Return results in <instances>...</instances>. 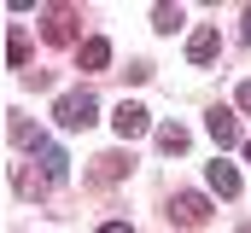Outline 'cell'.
<instances>
[{
  "label": "cell",
  "instance_id": "cell-7",
  "mask_svg": "<svg viewBox=\"0 0 251 233\" xmlns=\"http://www.w3.org/2000/svg\"><path fill=\"white\" fill-rule=\"evenodd\" d=\"M204 128H210V140H216V146H240V122H234V111H228V105H216Z\"/></svg>",
  "mask_w": 251,
  "mask_h": 233
},
{
  "label": "cell",
  "instance_id": "cell-9",
  "mask_svg": "<svg viewBox=\"0 0 251 233\" xmlns=\"http://www.w3.org/2000/svg\"><path fill=\"white\" fill-rule=\"evenodd\" d=\"M216 53H222V35H216V29H193V41H187V58H193V64H210Z\"/></svg>",
  "mask_w": 251,
  "mask_h": 233
},
{
  "label": "cell",
  "instance_id": "cell-16",
  "mask_svg": "<svg viewBox=\"0 0 251 233\" xmlns=\"http://www.w3.org/2000/svg\"><path fill=\"white\" fill-rule=\"evenodd\" d=\"M240 29H246V41H251V6H246V18H240Z\"/></svg>",
  "mask_w": 251,
  "mask_h": 233
},
{
  "label": "cell",
  "instance_id": "cell-12",
  "mask_svg": "<svg viewBox=\"0 0 251 233\" xmlns=\"http://www.w3.org/2000/svg\"><path fill=\"white\" fill-rule=\"evenodd\" d=\"M158 146H164L170 158H176V152H187V128H181V122H164V128H158Z\"/></svg>",
  "mask_w": 251,
  "mask_h": 233
},
{
  "label": "cell",
  "instance_id": "cell-13",
  "mask_svg": "<svg viewBox=\"0 0 251 233\" xmlns=\"http://www.w3.org/2000/svg\"><path fill=\"white\" fill-rule=\"evenodd\" d=\"M123 169H128V158H123V152H105V158H94V175H100V181H117Z\"/></svg>",
  "mask_w": 251,
  "mask_h": 233
},
{
  "label": "cell",
  "instance_id": "cell-17",
  "mask_svg": "<svg viewBox=\"0 0 251 233\" xmlns=\"http://www.w3.org/2000/svg\"><path fill=\"white\" fill-rule=\"evenodd\" d=\"M246 158H251V140H246Z\"/></svg>",
  "mask_w": 251,
  "mask_h": 233
},
{
  "label": "cell",
  "instance_id": "cell-18",
  "mask_svg": "<svg viewBox=\"0 0 251 233\" xmlns=\"http://www.w3.org/2000/svg\"><path fill=\"white\" fill-rule=\"evenodd\" d=\"M240 233H251V222H246V228H240Z\"/></svg>",
  "mask_w": 251,
  "mask_h": 233
},
{
  "label": "cell",
  "instance_id": "cell-5",
  "mask_svg": "<svg viewBox=\"0 0 251 233\" xmlns=\"http://www.w3.org/2000/svg\"><path fill=\"white\" fill-rule=\"evenodd\" d=\"M29 152H35V163H41V175H47L53 186H59L64 175H70V158H64V152H59V146H53V140H35Z\"/></svg>",
  "mask_w": 251,
  "mask_h": 233
},
{
  "label": "cell",
  "instance_id": "cell-10",
  "mask_svg": "<svg viewBox=\"0 0 251 233\" xmlns=\"http://www.w3.org/2000/svg\"><path fill=\"white\" fill-rule=\"evenodd\" d=\"M6 64H12V70H24V64H29V35H24L18 23L6 29ZM24 76H29V70H24Z\"/></svg>",
  "mask_w": 251,
  "mask_h": 233
},
{
  "label": "cell",
  "instance_id": "cell-15",
  "mask_svg": "<svg viewBox=\"0 0 251 233\" xmlns=\"http://www.w3.org/2000/svg\"><path fill=\"white\" fill-rule=\"evenodd\" d=\"M100 233H134V228H128V222H105Z\"/></svg>",
  "mask_w": 251,
  "mask_h": 233
},
{
  "label": "cell",
  "instance_id": "cell-2",
  "mask_svg": "<svg viewBox=\"0 0 251 233\" xmlns=\"http://www.w3.org/2000/svg\"><path fill=\"white\" fill-rule=\"evenodd\" d=\"M41 18H47V23H41V35H47L53 47H70V41H82V12H76V6H47Z\"/></svg>",
  "mask_w": 251,
  "mask_h": 233
},
{
  "label": "cell",
  "instance_id": "cell-6",
  "mask_svg": "<svg viewBox=\"0 0 251 233\" xmlns=\"http://www.w3.org/2000/svg\"><path fill=\"white\" fill-rule=\"evenodd\" d=\"M204 181H210V192H222V198H240V169H234L228 158H216V163L204 169Z\"/></svg>",
  "mask_w": 251,
  "mask_h": 233
},
{
  "label": "cell",
  "instance_id": "cell-14",
  "mask_svg": "<svg viewBox=\"0 0 251 233\" xmlns=\"http://www.w3.org/2000/svg\"><path fill=\"white\" fill-rule=\"evenodd\" d=\"M240 111H251V82H240Z\"/></svg>",
  "mask_w": 251,
  "mask_h": 233
},
{
  "label": "cell",
  "instance_id": "cell-8",
  "mask_svg": "<svg viewBox=\"0 0 251 233\" xmlns=\"http://www.w3.org/2000/svg\"><path fill=\"white\" fill-rule=\"evenodd\" d=\"M76 64H82V70H105V64H111V41H105V35H88V41L76 47Z\"/></svg>",
  "mask_w": 251,
  "mask_h": 233
},
{
  "label": "cell",
  "instance_id": "cell-11",
  "mask_svg": "<svg viewBox=\"0 0 251 233\" xmlns=\"http://www.w3.org/2000/svg\"><path fill=\"white\" fill-rule=\"evenodd\" d=\"M181 23H187V12H181V6H152V29H158V35H176Z\"/></svg>",
  "mask_w": 251,
  "mask_h": 233
},
{
  "label": "cell",
  "instance_id": "cell-4",
  "mask_svg": "<svg viewBox=\"0 0 251 233\" xmlns=\"http://www.w3.org/2000/svg\"><path fill=\"white\" fill-rule=\"evenodd\" d=\"M170 216H176L181 228H204V222H210V204H204V192H176Z\"/></svg>",
  "mask_w": 251,
  "mask_h": 233
},
{
  "label": "cell",
  "instance_id": "cell-1",
  "mask_svg": "<svg viewBox=\"0 0 251 233\" xmlns=\"http://www.w3.org/2000/svg\"><path fill=\"white\" fill-rule=\"evenodd\" d=\"M94 116H100V99H94L88 88L59 93V105H53V122H59L64 134H82V128H94Z\"/></svg>",
  "mask_w": 251,
  "mask_h": 233
},
{
  "label": "cell",
  "instance_id": "cell-3",
  "mask_svg": "<svg viewBox=\"0 0 251 233\" xmlns=\"http://www.w3.org/2000/svg\"><path fill=\"white\" fill-rule=\"evenodd\" d=\"M111 128H117V140H140V134L152 128V111H146V105H134V99H123V105L111 111Z\"/></svg>",
  "mask_w": 251,
  "mask_h": 233
}]
</instances>
